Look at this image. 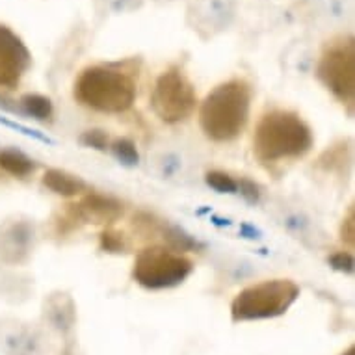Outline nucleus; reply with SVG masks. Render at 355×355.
I'll list each match as a JSON object with an SVG mask.
<instances>
[{
	"label": "nucleus",
	"instance_id": "obj_1",
	"mask_svg": "<svg viewBox=\"0 0 355 355\" xmlns=\"http://www.w3.org/2000/svg\"><path fill=\"white\" fill-rule=\"evenodd\" d=\"M251 86L244 78H233L216 86L199 108V123L207 138L214 141L236 140L248 125Z\"/></svg>",
	"mask_w": 355,
	"mask_h": 355
},
{
	"label": "nucleus",
	"instance_id": "obj_2",
	"mask_svg": "<svg viewBox=\"0 0 355 355\" xmlns=\"http://www.w3.org/2000/svg\"><path fill=\"white\" fill-rule=\"evenodd\" d=\"M311 147L313 130L296 112L272 110L257 123L253 153L262 164L302 158Z\"/></svg>",
	"mask_w": 355,
	"mask_h": 355
},
{
	"label": "nucleus",
	"instance_id": "obj_3",
	"mask_svg": "<svg viewBox=\"0 0 355 355\" xmlns=\"http://www.w3.org/2000/svg\"><path fill=\"white\" fill-rule=\"evenodd\" d=\"M75 99L105 114L127 112L136 99L135 76L117 64L86 67L75 80Z\"/></svg>",
	"mask_w": 355,
	"mask_h": 355
},
{
	"label": "nucleus",
	"instance_id": "obj_4",
	"mask_svg": "<svg viewBox=\"0 0 355 355\" xmlns=\"http://www.w3.org/2000/svg\"><path fill=\"white\" fill-rule=\"evenodd\" d=\"M300 296V286L291 279H268L248 286L231 303L234 322H253L285 315Z\"/></svg>",
	"mask_w": 355,
	"mask_h": 355
},
{
	"label": "nucleus",
	"instance_id": "obj_5",
	"mask_svg": "<svg viewBox=\"0 0 355 355\" xmlns=\"http://www.w3.org/2000/svg\"><path fill=\"white\" fill-rule=\"evenodd\" d=\"M192 270L193 262L184 253L155 245L138 253L132 277L144 288L162 291L184 283Z\"/></svg>",
	"mask_w": 355,
	"mask_h": 355
},
{
	"label": "nucleus",
	"instance_id": "obj_6",
	"mask_svg": "<svg viewBox=\"0 0 355 355\" xmlns=\"http://www.w3.org/2000/svg\"><path fill=\"white\" fill-rule=\"evenodd\" d=\"M151 106L162 121L181 123L192 116L198 106V95L192 82L179 67L164 71L155 82Z\"/></svg>",
	"mask_w": 355,
	"mask_h": 355
},
{
	"label": "nucleus",
	"instance_id": "obj_7",
	"mask_svg": "<svg viewBox=\"0 0 355 355\" xmlns=\"http://www.w3.org/2000/svg\"><path fill=\"white\" fill-rule=\"evenodd\" d=\"M318 78L343 105L355 101V45L352 37L333 41L318 64Z\"/></svg>",
	"mask_w": 355,
	"mask_h": 355
},
{
	"label": "nucleus",
	"instance_id": "obj_8",
	"mask_svg": "<svg viewBox=\"0 0 355 355\" xmlns=\"http://www.w3.org/2000/svg\"><path fill=\"white\" fill-rule=\"evenodd\" d=\"M0 352L4 355H47L51 337L47 329L12 318H0Z\"/></svg>",
	"mask_w": 355,
	"mask_h": 355
},
{
	"label": "nucleus",
	"instance_id": "obj_9",
	"mask_svg": "<svg viewBox=\"0 0 355 355\" xmlns=\"http://www.w3.org/2000/svg\"><path fill=\"white\" fill-rule=\"evenodd\" d=\"M32 65V54L12 28L0 24V87L13 89Z\"/></svg>",
	"mask_w": 355,
	"mask_h": 355
},
{
	"label": "nucleus",
	"instance_id": "obj_10",
	"mask_svg": "<svg viewBox=\"0 0 355 355\" xmlns=\"http://www.w3.org/2000/svg\"><path fill=\"white\" fill-rule=\"evenodd\" d=\"M34 225L30 221H8L0 227V259L10 264L24 262L34 248Z\"/></svg>",
	"mask_w": 355,
	"mask_h": 355
},
{
	"label": "nucleus",
	"instance_id": "obj_11",
	"mask_svg": "<svg viewBox=\"0 0 355 355\" xmlns=\"http://www.w3.org/2000/svg\"><path fill=\"white\" fill-rule=\"evenodd\" d=\"M43 318L49 329H53L62 337H69L76 322L75 303L67 294H51L43 305Z\"/></svg>",
	"mask_w": 355,
	"mask_h": 355
},
{
	"label": "nucleus",
	"instance_id": "obj_12",
	"mask_svg": "<svg viewBox=\"0 0 355 355\" xmlns=\"http://www.w3.org/2000/svg\"><path fill=\"white\" fill-rule=\"evenodd\" d=\"M233 12V0H199L196 12H190V15L196 17L193 26L198 24V30H210L212 35L229 26L234 15Z\"/></svg>",
	"mask_w": 355,
	"mask_h": 355
},
{
	"label": "nucleus",
	"instance_id": "obj_13",
	"mask_svg": "<svg viewBox=\"0 0 355 355\" xmlns=\"http://www.w3.org/2000/svg\"><path fill=\"white\" fill-rule=\"evenodd\" d=\"M75 207L78 216L89 223H108L123 214L121 201L103 193H89Z\"/></svg>",
	"mask_w": 355,
	"mask_h": 355
},
{
	"label": "nucleus",
	"instance_id": "obj_14",
	"mask_svg": "<svg viewBox=\"0 0 355 355\" xmlns=\"http://www.w3.org/2000/svg\"><path fill=\"white\" fill-rule=\"evenodd\" d=\"M43 187L51 192L64 196V198H75L87 190V184L78 175L67 173L64 169H47L43 175Z\"/></svg>",
	"mask_w": 355,
	"mask_h": 355
},
{
	"label": "nucleus",
	"instance_id": "obj_15",
	"mask_svg": "<svg viewBox=\"0 0 355 355\" xmlns=\"http://www.w3.org/2000/svg\"><path fill=\"white\" fill-rule=\"evenodd\" d=\"M0 168L13 177L24 179L37 169V162L34 158H30L28 155H24L23 151L8 147V149L0 151Z\"/></svg>",
	"mask_w": 355,
	"mask_h": 355
},
{
	"label": "nucleus",
	"instance_id": "obj_16",
	"mask_svg": "<svg viewBox=\"0 0 355 355\" xmlns=\"http://www.w3.org/2000/svg\"><path fill=\"white\" fill-rule=\"evenodd\" d=\"M21 112L24 116H30L37 121H51L54 114L53 101L40 94H26L19 101Z\"/></svg>",
	"mask_w": 355,
	"mask_h": 355
},
{
	"label": "nucleus",
	"instance_id": "obj_17",
	"mask_svg": "<svg viewBox=\"0 0 355 355\" xmlns=\"http://www.w3.org/2000/svg\"><path fill=\"white\" fill-rule=\"evenodd\" d=\"M114 157L127 168H132V166H138L140 162V155H138V149H136L135 141L128 140V138H117L114 144L110 146Z\"/></svg>",
	"mask_w": 355,
	"mask_h": 355
},
{
	"label": "nucleus",
	"instance_id": "obj_18",
	"mask_svg": "<svg viewBox=\"0 0 355 355\" xmlns=\"http://www.w3.org/2000/svg\"><path fill=\"white\" fill-rule=\"evenodd\" d=\"M164 240L168 242L169 250L173 251H179V253H184V251H192V250H198L199 244L196 240L187 234L182 231L181 227H168L164 231Z\"/></svg>",
	"mask_w": 355,
	"mask_h": 355
},
{
	"label": "nucleus",
	"instance_id": "obj_19",
	"mask_svg": "<svg viewBox=\"0 0 355 355\" xmlns=\"http://www.w3.org/2000/svg\"><path fill=\"white\" fill-rule=\"evenodd\" d=\"M205 181L218 193H239V181H234L231 175L220 169L209 171L205 175Z\"/></svg>",
	"mask_w": 355,
	"mask_h": 355
},
{
	"label": "nucleus",
	"instance_id": "obj_20",
	"mask_svg": "<svg viewBox=\"0 0 355 355\" xmlns=\"http://www.w3.org/2000/svg\"><path fill=\"white\" fill-rule=\"evenodd\" d=\"M82 146L89 147V149H97V151H106L108 149V136L105 130L94 128V130H86L80 136Z\"/></svg>",
	"mask_w": 355,
	"mask_h": 355
},
{
	"label": "nucleus",
	"instance_id": "obj_21",
	"mask_svg": "<svg viewBox=\"0 0 355 355\" xmlns=\"http://www.w3.org/2000/svg\"><path fill=\"white\" fill-rule=\"evenodd\" d=\"M101 245L108 253H123L127 250V245L123 242V234H117L114 231H105L101 234Z\"/></svg>",
	"mask_w": 355,
	"mask_h": 355
},
{
	"label": "nucleus",
	"instance_id": "obj_22",
	"mask_svg": "<svg viewBox=\"0 0 355 355\" xmlns=\"http://www.w3.org/2000/svg\"><path fill=\"white\" fill-rule=\"evenodd\" d=\"M329 262H331L333 268L338 270V272H344V274L354 272V255L348 253V251H338V253L329 257Z\"/></svg>",
	"mask_w": 355,
	"mask_h": 355
},
{
	"label": "nucleus",
	"instance_id": "obj_23",
	"mask_svg": "<svg viewBox=\"0 0 355 355\" xmlns=\"http://www.w3.org/2000/svg\"><path fill=\"white\" fill-rule=\"evenodd\" d=\"M239 193L248 201V203L255 205L259 203V199H261L259 187H257L253 181H250V179H242V181H239Z\"/></svg>",
	"mask_w": 355,
	"mask_h": 355
},
{
	"label": "nucleus",
	"instance_id": "obj_24",
	"mask_svg": "<svg viewBox=\"0 0 355 355\" xmlns=\"http://www.w3.org/2000/svg\"><path fill=\"white\" fill-rule=\"evenodd\" d=\"M0 125H6V127H12V128H15V130H21L23 135L32 136V138H37V140H41V141H49V138H45L43 135H40L37 130H30V128L23 127V125H17V123L10 121V119H6V117H0Z\"/></svg>",
	"mask_w": 355,
	"mask_h": 355
},
{
	"label": "nucleus",
	"instance_id": "obj_25",
	"mask_svg": "<svg viewBox=\"0 0 355 355\" xmlns=\"http://www.w3.org/2000/svg\"><path fill=\"white\" fill-rule=\"evenodd\" d=\"M0 110H4V112H13V114H23L21 112V106H19V103H15V101H10L8 97H2L0 95Z\"/></svg>",
	"mask_w": 355,
	"mask_h": 355
},
{
	"label": "nucleus",
	"instance_id": "obj_26",
	"mask_svg": "<svg viewBox=\"0 0 355 355\" xmlns=\"http://www.w3.org/2000/svg\"><path fill=\"white\" fill-rule=\"evenodd\" d=\"M64 355H76V354H75V349L67 346V348H65V352H64Z\"/></svg>",
	"mask_w": 355,
	"mask_h": 355
},
{
	"label": "nucleus",
	"instance_id": "obj_27",
	"mask_svg": "<svg viewBox=\"0 0 355 355\" xmlns=\"http://www.w3.org/2000/svg\"><path fill=\"white\" fill-rule=\"evenodd\" d=\"M343 355H355V348H354V346H352V348H349L348 352H346V354H343Z\"/></svg>",
	"mask_w": 355,
	"mask_h": 355
}]
</instances>
